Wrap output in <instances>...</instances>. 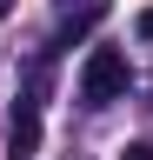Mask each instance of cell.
I'll return each mask as SVG.
<instances>
[{
    "mask_svg": "<svg viewBox=\"0 0 153 160\" xmlns=\"http://www.w3.org/2000/svg\"><path fill=\"white\" fill-rule=\"evenodd\" d=\"M120 160H153V140H133V147H127Z\"/></svg>",
    "mask_w": 153,
    "mask_h": 160,
    "instance_id": "obj_4",
    "label": "cell"
},
{
    "mask_svg": "<svg viewBox=\"0 0 153 160\" xmlns=\"http://www.w3.org/2000/svg\"><path fill=\"white\" fill-rule=\"evenodd\" d=\"M133 27H140V40H153V7H146L140 20H133Z\"/></svg>",
    "mask_w": 153,
    "mask_h": 160,
    "instance_id": "obj_5",
    "label": "cell"
},
{
    "mask_svg": "<svg viewBox=\"0 0 153 160\" xmlns=\"http://www.w3.org/2000/svg\"><path fill=\"white\" fill-rule=\"evenodd\" d=\"M93 20H100V0H87V7H80V13H73V20H67V27H60V33H53V47H73V40H80V33H93Z\"/></svg>",
    "mask_w": 153,
    "mask_h": 160,
    "instance_id": "obj_3",
    "label": "cell"
},
{
    "mask_svg": "<svg viewBox=\"0 0 153 160\" xmlns=\"http://www.w3.org/2000/svg\"><path fill=\"white\" fill-rule=\"evenodd\" d=\"M7 140H13V153H33V147H40V113H33V107H20Z\"/></svg>",
    "mask_w": 153,
    "mask_h": 160,
    "instance_id": "obj_2",
    "label": "cell"
},
{
    "mask_svg": "<svg viewBox=\"0 0 153 160\" xmlns=\"http://www.w3.org/2000/svg\"><path fill=\"white\" fill-rule=\"evenodd\" d=\"M7 7H13V0H0V20H7Z\"/></svg>",
    "mask_w": 153,
    "mask_h": 160,
    "instance_id": "obj_6",
    "label": "cell"
},
{
    "mask_svg": "<svg viewBox=\"0 0 153 160\" xmlns=\"http://www.w3.org/2000/svg\"><path fill=\"white\" fill-rule=\"evenodd\" d=\"M60 7H73V0H60Z\"/></svg>",
    "mask_w": 153,
    "mask_h": 160,
    "instance_id": "obj_7",
    "label": "cell"
},
{
    "mask_svg": "<svg viewBox=\"0 0 153 160\" xmlns=\"http://www.w3.org/2000/svg\"><path fill=\"white\" fill-rule=\"evenodd\" d=\"M127 87H133L127 53H120V47H93V53H87V67H80V100H87V107H113Z\"/></svg>",
    "mask_w": 153,
    "mask_h": 160,
    "instance_id": "obj_1",
    "label": "cell"
}]
</instances>
